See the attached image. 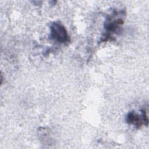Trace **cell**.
Returning a JSON list of instances; mask_svg holds the SVG:
<instances>
[{
  "label": "cell",
  "instance_id": "2",
  "mask_svg": "<svg viewBox=\"0 0 149 149\" xmlns=\"http://www.w3.org/2000/svg\"><path fill=\"white\" fill-rule=\"evenodd\" d=\"M126 122L130 125H134L136 128L139 129L144 124L142 116L133 111L130 112L126 116Z\"/></svg>",
  "mask_w": 149,
  "mask_h": 149
},
{
  "label": "cell",
  "instance_id": "4",
  "mask_svg": "<svg viewBox=\"0 0 149 149\" xmlns=\"http://www.w3.org/2000/svg\"><path fill=\"white\" fill-rule=\"evenodd\" d=\"M141 116L143 120V122L144 124L146 125V126L148 125V117H147V112L144 109H142L141 110Z\"/></svg>",
  "mask_w": 149,
  "mask_h": 149
},
{
  "label": "cell",
  "instance_id": "1",
  "mask_svg": "<svg viewBox=\"0 0 149 149\" xmlns=\"http://www.w3.org/2000/svg\"><path fill=\"white\" fill-rule=\"evenodd\" d=\"M50 37L59 43L66 44L69 42L70 38L65 27L60 23H52L50 27Z\"/></svg>",
  "mask_w": 149,
  "mask_h": 149
},
{
  "label": "cell",
  "instance_id": "3",
  "mask_svg": "<svg viewBox=\"0 0 149 149\" xmlns=\"http://www.w3.org/2000/svg\"><path fill=\"white\" fill-rule=\"evenodd\" d=\"M123 24V20L119 18L117 20H113V19L110 18L108 20L107 23H105V29L107 32L111 33L112 32H115L119 26Z\"/></svg>",
  "mask_w": 149,
  "mask_h": 149
}]
</instances>
